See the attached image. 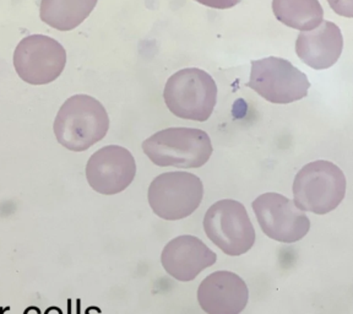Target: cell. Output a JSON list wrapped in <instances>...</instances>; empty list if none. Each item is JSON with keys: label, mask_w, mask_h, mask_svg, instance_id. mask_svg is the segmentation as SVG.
<instances>
[{"label": "cell", "mask_w": 353, "mask_h": 314, "mask_svg": "<svg viewBox=\"0 0 353 314\" xmlns=\"http://www.w3.org/2000/svg\"><path fill=\"white\" fill-rule=\"evenodd\" d=\"M110 117L99 99L88 95H75L66 99L55 117V138L72 151H85L105 138Z\"/></svg>", "instance_id": "6da1fadb"}, {"label": "cell", "mask_w": 353, "mask_h": 314, "mask_svg": "<svg viewBox=\"0 0 353 314\" xmlns=\"http://www.w3.org/2000/svg\"><path fill=\"white\" fill-rule=\"evenodd\" d=\"M143 153L160 167L199 168L210 160L212 144L208 133L194 128H168L143 143Z\"/></svg>", "instance_id": "7a4b0ae2"}, {"label": "cell", "mask_w": 353, "mask_h": 314, "mask_svg": "<svg viewBox=\"0 0 353 314\" xmlns=\"http://www.w3.org/2000/svg\"><path fill=\"white\" fill-rule=\"evenodd\" d=\"M346 195V177L329 161L304 166L293 182V203L304 213L325 215L341 204Z\"/></svg>", "instance_id": "3957f363"}, {"label": "cell", "mask_w": 353, "mask_h": 314, "mask_svg": "<svg viewBox=\"0 0 353 314\" xmlns=\"http://www.w3.org/2000/svg\"><path fill=\"white\" fill-rule=\"evenodd\" d=\"M163 97L165 106L174 116L189 121H206L215 108L217 86L208 72L188 68L167 80Z\"/></svg>", "instance_id": "277c9868"}, {"label": "cell", "mask_w": 353, "mask_h": 314, "mask_svg": "<svg viewBox=\"0 0 353 314\" xmlns=\"http://www.w3.org/2000/svg\"><path fill=\"white\" fill-rule=\"evenodd\" d=\"M204 231L210 241L231 257H239L253 248L256 233L245 206L225 199L211 205L205 214Z\"/></svg>", "instance_id": "5b68a950"}, {"label": "cell", "mask_w": 353, "mask_h": 314, "mask_svg": "<svg viewBox=\"0 0 353 314\" xmlns=\"http://www.w3.org/2000/svg\"><path fill=\"white\" fill-rule=\"evenodd\" d=\"M203 197L201 179L188 172L162 173L150 184V206L163 220H182L192 215L201 204Z\"/></svg>", "instance_id": "8992f818"}, {"label": "cell", "mask_w": 353, "mask_h": 314, "mask_svg": "<svg viewBox=\"0 0 353 314\" xmlns=\"http://www.w3.org/2000/svg\"><path fill=\"white\" fill-rule=\"evenodd\" d=\"M245 85L276 105H288L304 99L310 88L304 72L286 59L277 57L252 61L250 79Z\"/></svg>", "instance_id": "52a82bcc"}, {"label": "cell", "mask_w": 353, "mask_h": 314, "mask_svg": "<svg viewBox=\"0 0 353 314\" xmlns=\"http://www.w3.org/2000/svg\"><path fill=\"white\" fill-rule=\"evenodd\" d=\"M66 64L64 47L44 35H31L20 41L14 52L17 75L31 85H47L61 77Z\"/></svg>", "instance_id": "ba28073f"}, {"label": "cell", "mask_w": 353, "mask_h": 314, "mask_svg": "<svg viewBox=\"0 0 353 314\" xmlns=\"http://www.w3.org/2000/svg\"><path fill=\"white\" fill-rule=\"evenodd\" d=\"M252 208L261 231L277 242H298L310 228L307 214L281 194H261L254 200Z\"/></svg>", "instance_id": "9c48e42d"}, {"label": "cell", "mask_w": 353, "mask_h": 314, "mask_svg": "<svg viewBox=\"0 0 353 314\" xmlns=\"http://www.w3.org/2000/svg\"><path fill=\"white\" fill-rule=\"evenodd\" d=\"M137 175V164L129 150L108 145L96 151L86 165V179L94 192L114 195L125 190Z\"/></svg>", "instance_id": "30bf717a"}, {"label": "cell", "mask_w": 353, "mask_h": 314, "mask_svg": "<svg viewBox=\"0 0 353 314\" xmlns=\"http://www.w3.org/2000/svg\"><path fill=\"white\" fill-rule=\"evenodd\" d=\"M217 254L200 238L183 235L167 243L161 263L168 275L178 282H192L201 271L215 264Z\"/></svg>", "instance_id": "8fae6325"}, {"label": "cell", "mask_w": 353, "mask_h": 314, "mask_svg": "<svg viewBox=\"0 0 353 314\" xmlns=\"http://www.w3.org/2000/svg\"><path fill=\"white\" fill-rule=\"evenodd\" d=\"M248 300L247 284L232 271H215L199 286V304L208 314H241Z\"/></svg>", "instance_id": "7c38bea8"}, {"label": "cell", "mask_w": 353, "mask_h": 314, "mask_svg": "<svg viewBox=\"0 0 353 314\" xmlns=\"http://www.w3.org/2000/svg\"><path fill=\"white\" fill-rule=\"evenodd\" d=\"M342 50L341 30L331 21H323L314 30L299 33L296 42L299 59L315 70H325L336 64Z\"/></svg>", "instance_id": "4fadbf2b"}, {"label": "cell", "mask_w": 353, "mask_h": 314, "mask_svg": "<svg viewBox=\"0 0 353 314\" xmlns=\"http://www.w3.org/2000/svg\"><path fill=\"white\" fill-rule=\"evenodd\" d=\"M99 0H41L39 17L48 26L72 31L92 12Z\"/></svg>", "instance_id": "5bb4252c"}, {"label": "cell", "mask_w": 353, "mask_h": 314, "mask_svg": "<svg viewBox=\"0 0 353 314\" xmlns=\"http://www.w3.org/2000/svg\"><path fill=\"white\" fill-rule=\"evenodd\" d=\"M272 11L279 21L301 32L318 28L324 17L318 0H272Z\"/></svg>", "instance_id": "9a60e30c"}, {"label": "cell", "mask_w": 353, "mask_h": 314, "mask_svg": "<svg viewBox=\"0 0 353 314\" xmlns=\"http://www.w3.org/2000/svg\"><path fill=\"white\" fill-rule=\"evenodd\" d=\"M327 3L337 15L353 17V0H327Z\"/></svg>", "instance_id": "2e32d148"}, {"label": "cell", "mask_w": 353, "mask_h": 314, "mask_svg": "<svg viewBox=\"0 0 353 314\" xmlns=\"http://www.w3.org/2000/svg\"><path fill=\"white\" fill-rule=\"evenodd\" d=\"M195 1L214 9H231L241 3V0H195Z\"/></svg>", "instance_id": "e0dca14e"}]
</instances>
